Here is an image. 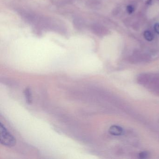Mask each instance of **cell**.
I'll list each match as a JSON object with an SVG mask.
<instances>
[{"label": "cell", "instance_id": "8", "mask_svg": "<svg viewBox=\"0 0 159 159\" xmlns=\"http://www.w3.org/2000/svg\"><path fill=\"white\" fill-rule=\"evenodd\" d=\"M154 29L155 32H156L157 34H159V24L157 23V24L154 25Z\"/></svg>", "mask_w": 159, "mask_h": 159}, {"label": "cell", "instance_id": "5", "mask_svg": "<svg viewBox=\"0 0 159 159\" xmlns=\"http://www.w3.org/2000/svg\"><path fill=\"white\" fill-rule=\"evenodd\" d=\"M72 0H52V2L56 5H64L71 2Z\"/></svg>", "mask_w": 159, "mask_h": 159}, {"label": "cell", "instance_id": "2", "mask_svg": "<svg viewBox=\"0 0 159 159\" xmlns=\"http://www.w3.org/2000/svg\"><path fill=\"white\" fill-rule=\"evenodd\" d=\"M140 82L150 87L152 89L156 92H159V77H150L144 76L142 77Z\"/></svg>", "mask_w": 159, "mask_h": 159}, {"label": "cell", "instance_id": "1", "mask_svg": "<svg viewBox=\"0 0 159 159\" xmlns=\"http://www.w3.org/2000/svg\"><path fill=\"white\" fill-rule=\"evenodd\" d=\"M0 142L2 145L12 147L16 144V139L2 123L0 124Z\"/></svg>", "mask_w": 159, "mask_h": 159}, {"label": "cell", "instance_id": "6", "mask_svg": "<svg viewBox=\"0 0 159 159\" xmlns=\"http://www.w3.org/2000/svg\"><path fill=\"white\" fill-rule=\"evenodd\" d=\"M144 36L145 39L148 41H151L153 39V35L149 31H145L144 33Z\"/></svg>", "mask_w": 159, "mask_h": 159}, {"label": "cell", "instance_id": "3", "mask_svg": "<svg viewBox=\"0 0 159 159\" xmlns=\"http://www.w3.org/2000/svg\"><path fill=\"white\" fill-rule=\"evenodd\" d=\"M25 98L26 101L28 104H31L32 103V94H31V90L29 87H27L24 91Z\"/></svg>", "mask_w": 159, "mask_h": 159}, {"label": "cell", "instance_id": "7", "mask_svg": "<svg viewBox=\"0 0 159 159\" xmlns=\"http://www.w3.org/2000/svg\"><path fill=\"white\" fill-rule=\"evenodd\" d=\"M127 11L128 12V13L131 14L134 11V8L133 6L131 5H129V6H127Z\"/></svg>", "mask_w": 159, "mask_h": 159}, {"label": "cell", "instance_id": "4", "mask_svg": "<svg viewBox=\"0 0 159 159\" xmlns=\"http://www.w3.org/2000/svg\"><path fill=\"white\" fill-rule=\"evenodd\" d=\"M110 133L113 135H119L122 133V129L118 126H112L110 128Z\"/></svg>", "mask_w": 159, "mask_h": 159}]
</instances>
